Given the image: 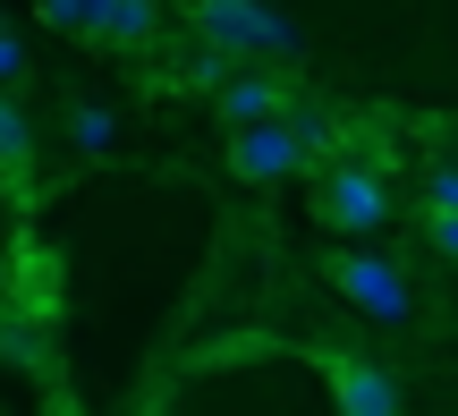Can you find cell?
<instances>
[{
  "label": "cell",
  "instance_id": "cell-1",
  "mask_svg": "<svg viewBox=\"0 0 458 416\" xmlns=\"http://www.w3.org/2000/svg\"><path fill=\"white\" fill-rule=\"evenodd\" d=\"M187 26H196L229 68H246V60H297V26L280 9H221V0H213V9H187Z\"/></svg>",
  "mask_w": 458,
  "mask_h": 416
},
{
  "label": "cell",
  "instance_id": "cell-2",
  "mask_svg": "<svg viewBox=\"0 0 458 416\" xmlns=\"http://www.w3.org/2000/svg\"><path fill=\"white\" fill-rule=\"evenodd\" d=\"M314 213H323L331 230H348V238L382 230V221H391V196H382V170L365 162V153H340V162L323 170V187H314Z\"/></svg>",
  "mask_w": 458,
  "mask_h": 416
},
{
  "label": "cell",
  "instance_id": "cell-3",
  "mask_svg": "<svg viewBox=\"0 0 458 416\" xmlns=\"http://www.w3.org/2000/svg\"><path fill=\"white\" fill-rule=\"evenodd\" d=\"M331 281H340V298L357 306V315H374V323H408V281H399V264H382V255H365V247H348V255H331Z\"/></svg>",
  "mask_w": 458,
  "mask_h": 416
},
{
  "label": "cell",
  "instance_id": "cell-4",
  "mask_svg": "<svg viewBox=\"0 0 458 416\" xmlns=\"http://www.w3.org/2000/svg\"><path fill=\"white\" fill-rule=\"evenodd\" d=\"M221 119H229V136H246V128H272V119H289V85H280V77H263V68H238V77H229L221 85Z\"/></svg>",
  "mask_w": 458,
  "mask_h": 416
},
{
  "label": "cell",
  "instance_id": "cell-5",
  "mask_svg": "<svg viewBox=\"0 0 458 416\" xmlns=\"http://www.w3.org/2000/svg\"><path fill=\"white\" fill-rule=\"evenodd\" d=\"M331 400L340 416H399V374L374 357H331Z\"/></svg>",
  "mask_w": 458,
  "mask_h": 416
},
{
  "label": "cell",
  "instance_id": "cell-6",
  "mask_svg": "<svg viewBox=\"0 0 458 416\" xmlns=\"http://www.w3.org/2000/svg\"><path fill=\"white\" fill-rule=\"evenodd\" d=\"M229 170H238V179H289V170H306V145H297L289 119H272V128L229 136Z\"/></svg>",
  "mask_w": 458,
  "mask_h": 416
},
{
  "label": "cell",
  "instance_id": "cell-7",
  "mask_svg": "<svg viewBox=\"0 0 458 416\" xmlns=\"http://www.w3.org/2000/svg\"><path fill=\"white\" fill-rule=\"evenodd\" d=\"M26 170H34V119L17 111L9 94H0V179L26 187Z\"/></svg>",
  "mask_w": 458,
  "mask_h": 416
},
{
  "label": "cell",
  "instance_id": "cell-8",
  "mask_svg": "<svg viewBox=\"0 0 458 416\" xmlns=\"http://www.w3.org/2000/svg\"><path fill=\"white\" fill-rule=\"evenodd\" d=\"M0 349H9L17 366H43V357H51L43 315H34V306H0Z\"/></svg>",
  "mask_w": 458,
  "mask_h": 416
},
{
  "label": "cell",
  "instance_id": "cell-9",
  "mask_svg": "<svg viewBox=\"0 0 458 416\" xmlns=\"http://www.w3.org/2000/svg\"><path fill=\"white\" fill-rule=\"evenodd\" d=\"M153 26H162V9H145V0H119V9H94V34H102V43H145Z\"/></svg>",
  "mask_w": 458,
  "mask_h": 416
},
{
  "label": "cell",
  "instance_id": "cell-10",
  "mask_svg": "<svg viewBox=\"0 0 458 416\" xmlns=\"http://www.w3.org/2000/svg\"><path fill=\"white\" fill-rule=\"evenodd\" d=\"M425 204H433V221H458V162H442L425 179Z\"/></svg>",
  "mask_w": 458,
  "mask_h": 416
},
{
  "label": "cell",
  "instance_id": "cell-11",
  "mask_svg": "<svg viewBox=\"0 0 458 416\" xmlns=\"http://www.w3.org/2000/svg\"><path fill=\"white\" fill-rule=\"evenodd\" d=\"M77 145H85V153L111 145V111H102V102H77Z\"/></svg>",
  "mask_w": 458,
  "mask_h": 416
},
{
  "label": "cell",
  "instance_id": "cell-12",
  "mask_svg": "<svg viewBox=\"0 0 458 416\" xmlns=\"http://www.w3.org/2000/svg\"><path fill=\"white\" fill-rule=\"evenodd\" d=\"M43 26H51V34H94V9H77V0H51Z\"/></svg>",
  "mask_w": 458,
  "mask_h": 416
},
{
  "label": "cell",
  "instance_id": "cell-13",
  "mask_svg": "<svg viewBox=\"0 0 458 416\" xmlns=\"http://www.w3.org/2000/svg\"><path fill=\"white\" fill-rule=\"evenodd\" d=\"M17 77H26V43H17V34H0V94H9Z\"/></svg>",
  "mask_w": 458,
  "mask_h": 416
},
{
  "label": "cell",
  "instance_id": "cell-14",
  "mask_svg": "<svg viewBox=\"0 0 458 416\" xmlns=\"http://www.w3.org/2000/svg\"><path fill=\"white\" fill-rule=\"evenodd\" d=\"M433 247H442L450 264H458V221H433Z\"/></svg>",
  "mask_w": 458,
  "mask_h": 416
},
{
  "label": "cell",
  "instance_id": "cell-15",
  "mask_svg": "<svg viewBox=\"0 0 458 416\" xmlns=\"http://www.w3.org/2000/svg\"><path fill=\"white\" fill-rule=\"evenodd\" d=\"M0 34H9V26H0Z\"/></svg>",
  "mask_w": 458,
  "mask_h": 416
}]
</instances>
